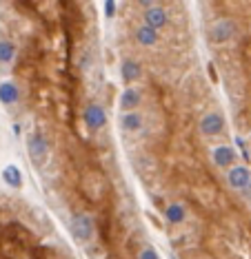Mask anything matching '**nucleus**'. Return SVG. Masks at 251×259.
I'll return each instance as SVG.
<instances>
[{"label":"nucleus","mask_w":251,"mask_h":259,"mask_svg":"<svg viewBox=\"0 0 251 259\" xmlns=\"http://www.w3.org/2000/svg\"><path fill=\"white\" fill-rule=\"evenodd\" d=\"M71 230L78 242H89L96 235V220L91 213H76L71 220Z\"/></svg>","instance_id":"nucleus-1"},{"label":"nucleus","mask_w":251,"mask_h":259,"mask_svg":"<svg viewBox=\"0 0 251 259\" xmlns=\"http://www.w3.org/2000/svg\"><path fill=\"white\" fill-rule=\"evenodd\" d=\"M27 151H29V158H32V162L36 166H45V162H47V155H49V144L45 136L40 131H34L32 136L27 140Z\"/></svg>","instance_id":"nucleus-2"},{"label":"nucleus","mask_w":251,"mask_h":259,"mask_svg":"<svg viewBox=\"0 0 251 259\" xmlns=\"http://www.w3.org/2000/svg\"><path fill=\"white\" fill-rule=\"evenodd\" d=\"M224 128V118L222 113L218 111H209L204 113V116L200 118V133L207 138H213V136H220Z\"/></svg>","instance_id":"nucleus-3"},{"label":"nucleus","mask_w":251,"mask_h":259,"mask_svg":"<svg viewBox=\"0 0 251 259\" xmlns=\"http://www.w3.org/2000/svg\"><path fill=\"white\" fill-rule=\"evenodd\" d=\"M227 182L235 190H244L249 186V182H251V170L247 166H242V164H235V166L229 168Z\"/></svg>","instance_id":"nucleus-4"},{"label":"nucleus","mask_w":251,"mask_h":259,"mask_svg":"<svg viewBox=\"0 0 251 259\" xmlns=\"http://www.w3.org/2000/svg\"><path fill=\"white\" fill-rule=\"evenodd\" d=\"M233 22L231 20H227V18H220L213 22V27H211V40L213 42H218V44H224V42H229V40L233 38Z\"/></svg>","instance_id":"nucleus-5"},{"label":"nucleus","mask_w":251,"mask_h":259,"mask_svg":"<svg viewBox=\"0 0 251 259\" xmlns=\"http://www.w3.org/2000/svg\"><path fill=\"white\" fill-rule=\"evenodd\" d=\"M211 160L220 168H231V164H235V151L227 144H218L211 148Z\"/></svg>","instance_id":"nucleus-6"},{"label":"nucleus","mask_w":251,"mask_h":259,"mask_svg":"<svg viewBox=\"0 0 251 259\" xmlns=\"http://www.w3.org/2000/svg\"><path fill=\"white\" fill-rule=\"evenodd\" d=\"M85 122L91 131H100V128L107 124V116H105V111H102V106H98V104L87 106L85 108Z\"/></svg>","instance_id":"nucleus-7"},{"label":"nucleus","mask_w":251,"mask_h":259,"mask_svg":"<svg viewBox=\"0 0 251 259\" xmlns=\"http://www.w3.org/2000/svg\"><path fill=\"white\" fill-rule=\"evenodd\" d=\"M167 12L162 7H149L147 9V14H145V24L147 27H151V29H162L167 24Z\"/></svg>","instance_id":"nucleus-8"},{"label":"nucleus","mask_w":251,"mask_h":259,"mask_svg":"<svg viewBox=\"0 0 251 259\" xmlns=\"http://www.w3.org/2000/svg\"><path fill=\"white\" fill-rule=\"evenodd\" d=\"M142 126H145V120H142L140 113L129 111V113H122V116H120V128H122V131L136 133V131H140Z\"/></svg>","instance_id":"nucleus-9"},{"label":"nucleus","mask_w":251,"mask_h":259,"mask_svg":"<svg viewBox=\"0 0 251 259\" xmlns=\"http://www.w3.org/2000/svg\"><path fill=\"white\" fill-rule=\"evenodd\" d=\"M140 100H142V96H140V91L138 89H125L120 93V108L125 113H129V111H134V108L140 104Z\"/></svg>","instance_id":"nucleus-10"},{"label":"nucleus","mask_w":251,"mask_h":259,"mask_svg":"<svg viewBox=\"0 0 251 259\" xmlns=\"http://www.w3.org/2000/svg\"><path fill=\"white\" fill-rule=\"evenodd\" d=\"M136 42L142 46H153L158 42V31L147 27V24H140V27L136 29Z\"/></svg>","instance_id":"nucleus-11"},{"label":"nucleus","mask_w":251,"mask_h":259,"mask_svg":"<svg viewBox=\"0 0 251 259\" xmlns=\"http://www.w3.org/2000/svg\"><path fill=\"white\" fill-rule=\"evenodd\" d=\"M120 74H122V80L125 82H134L140 78V64L131 58H125L120 64Z\"/></svg>","instance_id":"nucleus-12"},{"label":"nucleus","mask_w":251,"mask_h":259,"mask_svg":"<svg viewBox=\"0 0 251 259\" xmlns=\"http://www.w3.org/2000/svg\"><path fill=\"white\" fill-rule=\"evenodd\" d=\"M165 217L169 224H182L184 217H187V213H184V206L178 204V202H173V204H169L165 208Z\"/></svg>","instance_id":"nucleus-13"},{"label":"nucleus","mask_w":251,"mask_h":259,"mask_svg":"<svg viewBox=\"0 0 251 259\" xmlns=\"http://www.w3.org/2000/svg\"><path fill=\"white\" fill-rule=\"evenodd\" d=\"M0 102L3 104H16L18 102V89L14 82H3L0 84Z\"/></svg>","instance_id":"nucleus-14"},{"label":"nucleus","mask_w":251,"mask_h":259,"mask_svg":"<svg viewBox=\"0 0 251 259\" xmlns=\"http://www.w3.org/2000/svg\"><path fill=\"white\" fill-rule=\"evenodd\" d=\"M16 56V46L9 40H0V62H12Z\"/></svg>","instance_id":"nucleus-15"},{"label":"nucleus","mask_w":251,"mask_h":259,"mask_svg":"<svg viewBox=\"0 0 251 259\" xmlns=\"http://www.w3.org/2000/svg\"><path fill=\"white\" fill-rule=\"evenodd\" d=\"M3 175H5V180H7L12 186H20V182H23V175H20V170L16 166H7Z\"/></svg>","instance_id":"nucleus-16"},{"label":"nucleus","mask_w":251,"mask_h":259,"mask_svg":"<svg viewBox=\"0 0 251 259\" xmlns=\"http://www.w3.org/2000/svg\"><path fill=\"white\" fill-rule=\"evenodd\" d=\"M138 259H158V255H156V250H153V248H142L140 252H138Z\"/></svg>","instance_id":"nucleus-17"},{"label":"nucleus","mask_w":251,"mask_h":259,"mask_svg":"<svg viewBox=\"0 0 251 259\" xmlns=\"http://www.w3.org/2000/svg\"><path fill=\"white\" fill-rule=\"evenodd\" d=\"M114 12H116V2H107L105 14H107V16H114Z\"/></svg>","instance_id":"nucleus-18"},{"label":"nucleus","mask_w":251,"mask_h":259,"mask_svg":"<svg viewBox=\"0 0 251 259\" xmlns=\"http://www.w3.org/2000/svg\"><path fill=\"white\" fill-rule=\"evenodd\" d=\"M242 195H244V198H247V200H251V182H249V186H247V188L242 190Z\"/></svg>","instance_id":"nucleus-19"}]
</instances>
